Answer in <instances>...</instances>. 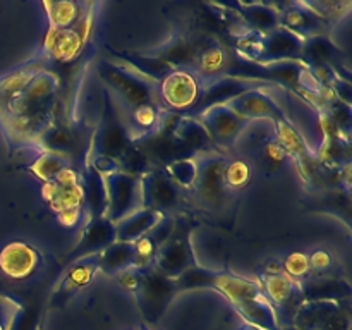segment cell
<instances>
[{"mask_svg": "<svg viewBox=\"0 0 352 330\" xmlns=\"http://www.w3.org/2000/svg\"><path fill=\"white\" fill-rule=\"evenodd\" d=\"M58 91V72L43 69L0 109V131L10 151L41 150V140L57 120Z\"/></svg>", "mask_w": 352, "mask_h": 330, "instance_id": "cell-1", "label": "cell"}, {"mask_svg": "<svg viewBox=\"0 0 352 330\" xmlns=\"http://www.w3.org/2000/svg\"><path fill=\"white\" fill-rule=\"evenodd\" d=\"M100 78L109 91L116 93L127 117L151 109H164L158 96V82L140 74L122 62L102 60L98 65Z\"/></svg>", "mask_w": 352, "mask_h": 330, "instance_id": "cell-2", "label": "cell"}, {"mask_svg": "<svg viewBox=\"0 0 352 330\" xmlns=\"http://www.w3.org/2000/svg\"><path fill=\"white\" fill-rule=\"evenodd\" d=\"M212 289L226 296L250 325L260 330L278 329L277 315L258 280L241 277L230 270H217Z\"/></svg>", "mask_w": 352, "mask_h": 330, "instance_id": "cell-3", "label": "cell"}, {"mask_svg": "<svg viewBox=\"0 0 352 330\" xmlns=\"http://www.w3.org/2000/svg\"><path fill=\"white\" fill-rule=\"evenodd\" d=\"M229 155L226 151H203L195 157L196 182L191 196L199 208L206 212H219L229 206L232 195L223 186V168Z\"/></svg>", "mask_w": 352, "mask_h": 330, "instance_id": "cell-4", "label": "cell"}, {"mask_svg": "<svg viewBox=\"0 0 352 330\" xmlns=\"http://www.w3.org/2000/svg\"><path fill=\"white\" fill-rule=\"evenodd\" d=\"M198 227V220L188 213L174 215V229L158 250L153 267L168 278H179L186 270L196 267L198 260L192 250V230Z\"/></svg>", "mask_w": 352, "mask_h": 330, "instance_id": "cell-5", "label": "cell"}, {"mask_svg": "<svg viewBox=\"0 0 352 330\" xmlns=\"http://www.w3.org/2000/svg\"><path fill=\"white\" fill-rule=\"evenodd\" d=\"M133 134L117 109L109 89H103V110L100 122L89 143L88 157H102L119 162L122 155L133 146Z\"/></svg>", "mask_w": 352, "mask_h": 330, "instance_id": "cell-6", "label": "cell"}, {"mask_svg": "<svg viewBox=\"0 0 352 330\" xmlns=\"http://www.w3.org/2000/svg\"><path fill=\"white\" fill-rule=\"evenodd\" d=\"M95 7L96 3H93L88 12L81 17V21L67 30L47 31L41 54L52 64H69L82 54L89 36H91L93 23H95Z\"/></svg>", "mask_w": 352, "mask_h": 330, "instance_id": "cell-7", "label": "cell"}, {"mask_svg": "<svg viewBox=\"0 0 352 330\" xmlns=\"http://www.w3.org/2000/svg\"><path fill=\"white\" fill-rule=\"evenodd\" d=\"M177 292L179 287L174 278L165 277L155 267H148L143 268V277L133 296L144 320L157 323Z\"/></svg>", "mask_w": 352, "mask_h": 330, "instance_id": "cell-8", "label": "cell"}, {"mask_svg": "<svg viewBox=\"0 0 352 330\" xmlns=\"http://www.w3.org/2000/svg\"><path fill=\"white\" fill-rule=\"evenodd\" d=\"M201 82L189 69H172L158 81V96L168 112L188 116L201 96Z\"/></svg>", "mask_w": 352, "mask_h": 330, "instance_id": "cell-9", "label": "cell"}, {"mask_svg": "<svg viewBox=\"0 0 352 330\" xmlns=\"http://www.w3.org/2000/svg\"><path fill=\"white\" fill-rule=\"evenodd\" d=\"M103 184H105L107 195L105 219H109L110 222H120L136 210L143 208L138 175L113 172V174L103 175Z\"/></svg>", "mask_w": 352, "mask_h": 330, "instance_id": "cell-10", "label": "cell"}, {"mask_svg": "<svg viewBox=\"0 0 352 330\" xmlns=\"http://www.w3.org/2000/svg\"><path fill=\"white\" fill-rule=\"evenodd\" d=\"M258 284L261 285V291L270 301L275 315H277L278 327L292 325L294 313L302 302L301 285L289 278L284 270L277 274H260L258 275Z\"/></svg>", "mask_w": 352, "mask_h": 330, "instance_id": "cell-11", "label": "cell"}, {"mask_svg": "<svg viewBox=\"0 0 352 330\" xmlns=\"http://www.w3.org/2000/svg\"><path fill=\"white\" fill-rule=\"evenodd\" d=\"M195 119L205 127V131L208 133L210 140L215 144L217 150H229V148H232L251 124L248 120L241 119L227 105L210 107L205 112L196 116Z\"/></svg>", "mask_w": 352, "mask_h": 330, "instance_id": "cell-12", "label": "cell"}, {"mask_svg": "<svg viewBox=\"0 0 352 330\" xmlns=\"http://www.w3.org/2000/svg\"><path fill=\"white\" fill-rule=\"evenodd\" d=\"M43 267V254L33 244L9 241L0 248V275L10 282H26Z\"/></svg>", "mask_w": 352, "mask_h": 330, "instance_id": "cell-13", "label": "cell"}, {"mask_svg": "<svg viewBox=\"0 0 352 330\" xmlns=\"http://www.w3.org/2000/svg\"><path fill=\"white\" fill-rule=\"evenodd\" d=\"M274 136L280 143V146L284 148L287 158H292L298 164V170L301 177L306 182L315 181L318 177L320 170L318 164H316L315 151H311L302 134L296 129V126L287 117L274 122Z\"/></svg>", "mask_w": 352, "mask_h": 330, "instance_id": "cell-14", "label": "cell"}, {"mask_svg": "<svg viewBox=\"0 0 352 330\" xmlns=\"http://www.w3.org/2000/svg\"><path fill=\"white\" fill-rule=\"evenodd\" d=\"M141 201L144 208L157 210L164 215H174L181 201V192L162 168H150L140 177Z\"/></svg>", "mask_w": 352, "mask_h": 330, "instance_id": "cell-15", "label": "cell"}, {"mask_svg": "<svg viewBox=\"0 0 352 330\" xmlns=\"http://www.w3.org/2000/svg\"><path fill=\"white\" fill-rule=\"evenodd\" d=\"M43 199L48 208L57 217L58 223L64 227H76L85 215V189L81 184L74 188H58L54 182L43 184L41 188Z\"/></svg>", "mask_w": 352, "mask_h": 330, "instance_id": "cell-16", "label": "cell"}, {"mask_svg": "<svg viewBox=\"0 0 352 330\" xmlns=\"http://www.w3.org/2000/svg\"><path fill=\"white\" fill-rule=\"evenodd\" d=\"M96 272H98V254L79 258V260L69 263L67 270L64 272L58 284L52 291L50 299H48L50 306L57 308V306H64L65 302L71 301L78 292L91 284Z\"/></svg>", "mask_w": 352, "mask_h": 330, "instance_id": "cell-17", "label": "cell"}, {"mask_svg": "<svg viewBox=\"0 0 352 330\" xmlns=\"http://www.w3.org/2000/svg\"><path fill=\"white\" fill-rule=\"evenodd\" d=\"M223 105L229 107L234 113H237L241 119L248 120V122L260 119L277 122L285 117L282 107L275 102L274 96L265 91V88H254L241 93Z\"/></svg>", "mask_w": 352, "mask_h": 330, "instance_id": "cell-18", "label": "cell"}, {"mask_svg": "<svg viewBox=\"0 0 352 330\" xmlns=\"http://www.w3.org/2000/svg\"><path fill=\"white\" fill-rule=\"evenodd\" d=\"M116 223L110 222L105 217H95V219L86 220L85 227L81 229V237L78 244L72 248L71 253L64 258V263L69 265L79 258L91 256V254L102 253L105 248L116 243Z\"/></svg>", "mask_w": 352, "mask_h": 330, "instance_id": "cell-19", "label": "cell"}, {"mask_svg": "<svg viewBox=\"0 0 352 330\" xmlns=\"http://www.w3.org/2000/svg\"><path fill=\"white\" fill-rule=\"evenodd\" d=\"M206 40H208L206 36H192V34L179 33L174 34L168 41L162 43L160 47L146 52V54L165 62L172 69H189L191 71L199 52L205 47Z\"/></svg>", "mask_w": 352, "mask_h": 330, "instance_id": "cell-20", "label": "cell"}, {"mask_svg": "<svg viewBox=\"0 0 352 330\" xmlns=\"http://www.w3.org/2000/svg\"><path fill=\"white\" fill-rule=\"evenodd\" d=\"M267 82H258L251 81V79H241V78H232V76H223V78L217 79V81L210 82V85L203 86L201 96H199V102L196 103L195 109L188 113V117H196L201 112H205L206 109L215 105H223L229 100L236 98L237 95L244 91H250L254 88H267Z\"/></svg>", "mask_w": 352, "mask_h": 330, "instance_id": "cell-21", "label": "cell"}, {"mask_svg": "<svg viewBox=\"0 0 352 330\" xmlns=\"http://www.w3.org/2000/svg\"><path fill=\"white\" fill-rule=\"evenodd\" d=\"M305 40L291 33L285 28L278 26L263 36V50L260 62L256 64H274V62L301 60V52Z\"/></svg>", "mask_w": 352, "mask_h": 330, "instance_id": "cell-22", "label": "cell"}, {"mask_svg": "<svg viewBox=\"0 0 352 330\" xmlns=\"http://www.w3.org/2000/svg\"><path fill=\"white\" fill-rule=\"evenodd\" d=\"M299 285L302 301L346 302L352 294L349 280L339 275H311Z\"/></svg>", "mask_w": 352, "mask_h": 330, "instance_id": "cell-23", "label": "cell"}, {"mask_svg": "<svg viewBox=\"0 0 352 330\" xmlns=\"http://www.w3.org/2000/svg\"><path fill=\"white\" fill-rule=\"evenodd\" d=\"M229 62L230 54L227 52V48L220 41H217L215 38H208L191 71L198 78V81L201 82L203 88V86L223 78L227 69H229Z\"/></svg>", "mask_w": 352, "mask_h": 330, "instance_id": "cell-24", "label": "cell"}, {"mask_svg": "<svg viewBox=\"0 0 352 330\" xmlns=\"http://www.w3.org/2000/svg\"><path fill=\"white\" fill-rule=\"evenodd\" d=\"M280 26L285 28L291 33L298 34L299 38L318 36V34H330L332 28L323 23L322 19L309 12L308 9L301 6L299 2L285 3L280 9Z\"/></svg>", "mask_w": 352, "mask_h": 330, "instance_id": "cell-25", "label": "cell"}, {"mask_svg": "<svg viewBox=\"0 0 352 330\" xmlns=\"http://www.w3.org/2000/svg\"><path fill=\"white\" fill-rule=\"evenodd\" d=\"M50 67H54V64H52L43 54H40L34 55L30 60L23 62V64L17 65V67H14L12 71L7 72V74H3L2 78H0V109H2L17 91H21L38 72Z\"/></svg>", "mask_w": 352, "mask_h": 330, "instance_id": "cell-26", "label": "cell"}, {"mask_svg": "<svg viewBox=\"0 0 352 330\" xmlns=\"http://www.w3.org/2000/svg\"><path fill=\"white\" fill-rule=\"evenodd\" d=\"M340 58H342V52L333 43L330 34H318V36L306 38L305 43H302L301 60L299 62H302L309 69L330 65L339 72Z\"/></svg>", "mask_w": 352, "mask_h": 330, "instance_id": "cell-27", "label": "cell"}, {"mask_svg": "<svg viewBox=\"0 0 352 330\" xmlns=\"http://www.w3.org/2000/svg\"><path fill=\"white\" fill-rule=\"evenodd\" d=\"M172 229H174V215H165L153 229H150L144 236H141L140 239L134 241L133 246L136 267H153L158 250H160L162 244L165 243V239H167L168 234L172 232Z\"/></svg>", "mask_w": 352, "mask_h": 330, "instance_id": "cell-28", "label": "cell"}, {"mask_svg": "<svg viewBox=\"0 0 352 330\" xmlns=\"http://www.w3.org/2000/svg\"><path fill=\"white\" fill-rule=\"evenodd\" d=\"M232 7L239 12L244 24H246L250 30L258 31V33L267 34L280 26V9H278L275 3L239 2L234 3Z\"/></svg>", "mask_w": 352, "mask_h": 330, "instance_id": "cell-29", "label": "cell"}, {"mask_svg": "<svg viewBox=\"0 0 352 330\" xmlns=\"http://www.w3.org/2000/svg\"><path fill=\"white\" fill-rule=\"evenodd\" d=\"M174 134L192 158L198 153H203V151L217 150L215 144L210 140L208 133L205 131V127H203L195 117H179L177 124H175Z\"/></svg>", "mask_w": 352, "mask_h": 330, "instance_id": "cell-30", "label": "cell"}, {"mask_svg": "<svg viewBox=\"0 0 352 330\" xmlns=\"http://www.w3.org/2000/svg\"><path fill=\"white\" fill-rule=\"evenodd\" d=\"M164 213L157 212V210L151 208H140L134 213H131L129 217L122 219L120 222L116 223V234L117 241H124V243H134V241L140 239L141 236L148 232L150 229H153L162 219H164Z\"/></svg>", "mask_w": 352, "mask_h": 330, "instance_id": "cell-31", "label": "cell"}, {"mask_svg": "<svg viewBox=\"0 0 352 330\" xmlns=\"http://www.w3.org/2000/svg\"><path fill=\"white\" fill-rule=\"evenodd\" d=\"M93 2H71V0H60V2H43L41 7L47 12L48 30H67L81 21L89 10Z\"/></svg>", "mask_w": 352, "mask_h": 330, "instance_id": "cell-32", "label": "cell"}, {"mask_svg": "<svg viewBox=\"0 0 352 330\" xmlns=\"http://www.w3.org/2000/svg\"><path fill=\"white\" fill-rule=\"evenodd\" d=\"M134 265H136V260H134L133 243L116 241L102 253H98V272H103L110 277H116L117 274Z\"/></svg>", "mask_w": 352, "mask_h": 330, "instance_id": "cell-33", "label": "cell"}, {"mask_svg": "<svg viewBox=\"0 0 352 330\" xmlns=\"http://www.w3.org/2000/svg\"><path fill=\"white\" fill-rule=\"evenodd\" d=\"M69 165H72L69 155L41 148L36 153L34 162H31V164L28 165L26 170L30 172L33 177H36L41 184H48V182L54 181V177L62 170V168L69 167Z\"/></svg>", "mask_w": 352, "mask_h": 330, "instance_id": "cell-34", "label": "cell"}, {"mask_svg": "<svg viewBox=\"0 0 352 330\" xmlns=\"http://www.w3.org/2000/svg\"><path fill=\"white\" fill-rule=\"evenodd\" d=\"M82 189H85V210H88L89 219L95 217H105L107 210V195L103 177L96 174L88 164L85 172H81Z\"/></svg>", "mask_w": 352, "mask_h": 330, "instance_id": "cell-35", "label": "cell"}, {"mask_svg": "<svg viewBox=\"0 0 352 330\" xmlns=\"http://www.w3.org/2000/svg\"><path fill=\"white\" fill-rule=\"evenodd\" d=\"M299 3L311 14H315L323 23L329 24L330 28L336 26L340 19H344L352 9V2L349 0H311V2Z\"/></svg>", "mask_w": 352, "mask_h": 330, "instance_id": "cell-36", "label": "cell"}, {"mask_svg": "<svg viewBox=\"0 0 352 330\" xmlns=\"http://www.w3.org/2000/svg\"><path fill=\"white\" fill-rule=\"evenodd\" d=\"M253 177V167H251L250 160L239 157V158H229L223 168V186L230 195H237L243 191Z\"/></svg>", "mask_w": 352, "mask_h": 330, "instance_id": "cell-37", "label": "cell"}, {"mask_svg": "<svg viewBox=\"0 0 352 330\" xmlns=\"http://www.w3.org/2000/svg\"><path fill=\"white\" fill-rule=\"evenodd\" d=\"M263 36L265 34L258 31L246 30L239 36L234 38V50L241 60L246 62H260L261 50H263Z\"/></svg>", "mask_w": 352, "mask_h": 330, "instance_id": "cell-38", "label": "cell"}, {"mask_svg": "<svg viewBox=\"0 0 352 330\" xmlns=\"http://www.w3.org/2000/svg\"><path fill=\"white\" fill-rule=\"evenodd\" d=\"M162 170L174 181L177 188L191 192L196 182V162L195 158H186V160H177L174 164L167 165Z\"/></svg>", "mask_w": 352, "mask_h": 330, "instance_id": "cell-39", "label": "cell"}, {"mask_svg": "<svg viewBox=\"0 0 352 330\" xmlns=\"http://www.w3.org/2000/svg\"><path fill=\"white\" fill-rule=\"evenodd\" d=\"M217 270H210V268L196 265V267L189 268L179 278H175L179 291H186V289H212L213 278H215Z\"/></svg>", "mask_w": 352, "mask_h": 330, "instance_id": "cell-40", "label": "cell"}, {"mask_svg": "<svg viewBox=\"0 0 352 330\" xmlns=\"http://www.w3.org/2000/svg\"><path fill=\"white\" fill-rule=\"evenodd\" d=\"M282 270H284V274L289 278L301 284L302 280L311 277L308 253H305V251H292V253H289L284 258V261H282Z\"/></svg>", "mask_w": 352, "mask_h": 330, "instance_id": "cell-41", "label": "cell"}, {"mask_svg": "<svg viewBox=\"0 0 352 330\" xmlns=\"http://www.w3.org/2000/svg\"><path fill=\"white\" fill-rule=\"evenodd\" d=\"M352 320H351V309H349V301L340 302L337 308H333L332 311L327 316H323L313 330H351Z\"/></svg>", "mask_w": 352, "mask_h": 330, "instance_id": "cell-42", "label": "cell"}, {"mask_svg": "<svg viewBox=\"0 0 352 330\" xmlns=\"http://www.w3.org/2000/svg\"><path fill=\"white\" fill-rule=\"evenodd\" d=\"M258 151H260L261 162H263V165L268 168V170H275V168H278L282 164H284L285 158H287L284 148H282L280 143L275 140V136L265 140V143L261 144V146H258Z\"/></svg>", "mask_w": 352, "mask_h": 330, "instance_id": "cell-43", "label": "cell"}, {"mask_svg": "<svg viewBox=\"0 0 352 330\" xmlns=\"http://www.w3.org/2000/svg\"><path fill=\"white\" fill-rule=\"evenodd\" d=\"M40 318H41L40 302L31 301L30 306L21 305V309L17 311L10 330H36L38 323H40Z\"/></svg>", "mask_w": 352, "mask_h": 330, "instance_id": "cell-44", "label": "cell"}, {"mask_svg": "<svg viewBox=\"0 0 352 330\" xmlns=\"http://www.w3.org/2000/svg\"><path fill=\"white\" fill-rule=\"evenodd\" d=\"M308 260L311 275H333L332 268L336 267V258L330 253L329 248H315V250L308 254Z\"/></svg>", "mask_w": 352, "mask_h": 330, "instance_id": "cell-45", "label": "cell"}, {"mask_svg": "<svg viewBox=\"0 0 352 330\" xmlns=\"http://www.w3.org/2000/svg\"><path fill=\"white\" fill-rule=\"evenodd\" d=\"M19 309L21 302L17 299L0 294V330H10Z\"/></svg>", "mask_w": 352, "mask_h": 330, "instance_id": "cell-46", "label": "cell"}, {"mask_svg": "<svg viewBox=\"0 0 352 330\" xmlns=\"http://www.w3.org/2000/svg\"><path fill=\"white\" fill-rule=\"evenodd\" d=\"M141 277H143V268L134 265V267H129L126 268V270L120 272V274H117L116 280L117 284H119L122 289H126L129 294H134L138 285H140Z\"/></svg>", "mask_w": 352, "mask_h": 330, "instance_id": "cell-47", "label": "cell"}, {"mask_svg": "<svg viewBox=\"0 0 352 330\" xmlns=\"http://www.w3.org/2000/svg\"><path fill=\"white\" fill-rule=\"evenodd\" d=\"M237 330H260V329H256V327H253V325H250V323H248V325L241 327V329H237Z\"/></svg>", "mask_w": 352, "mask_h": 330, "instance_id": "cell-48", "label": "cell"}, {"mask_svg": "<svg viewBox=\"0 0 352 330\" xmlns=\"http://www.w3.org/2000/svg\"><path fill=\"white\" fill-rule=\"evenodd\" d=\"M141 330H148V329H146V327H143V329H141Z\"/></svg>", "mask_w": 352, "mask_h": 330, "instance_id": "cell-49", "label": "cell"}]
</instances>
